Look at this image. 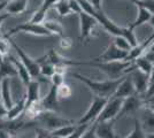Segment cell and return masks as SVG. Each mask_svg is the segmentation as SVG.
<instances>
[{"instance_id":"cell-1","label":"cell","mask_w":154,"mask_h":138,"mask_svg":"<svg viewBox=\"0 0 154 138\" xmlns=\"http://www.w3.org/2000/svg\"><path fill=\"white\" fill-rule=\"evenodd\" d=\"M71 76L74 78L78 79L79 82L84 83L85 85L90 89L91 91L96 94V97H103V98H112L115 93L119 84L122 82V78L119 79H107V81H96L90 77H86L82 74L72 72Z\"/></svg>"},{"instance_id":"cell-48","label":"cell","mask_w":154,"mask_h":138,"mask_svg":"<svg viewBox=\"0 0 154 138\" xmlns=\"http://www.w3.org/2000/svg\"><path fill=\"white\" fill-rule=\"evenodd\" d=\"M146 138H154V132H152V133H146Z\"/></svg>"},{"instance_id":"cell-50","label":"cell","mask_w":154,"mask_h":138,"mask_svg":"<svg viewBox=\"0 0 154 138\" xmlns=\"http://www.w3.org/2000/svg\"><path fill=\"white\" fill-rule=\"evenodd\" d=\"M148 108H149V107H148ZM151 109H152V111H153V112H154V107H153V108H151Z\"/></svg>"},{"instance_id":"cell-28","label":"cell","mask_w":154,"mask_h":138,"mask_svg":"<svg viewBox=\"0 0 154 138\" xmlns=\"http://www.w3.org/2000/svg\"><path fill=\"white\" fill-rule=\"evenodd\" d=\"M123 138H146V133H145L143 127H141L139 118H135V125H134L132 131L130 132L128 136H125Z\"/></svg>"},{"instance_id":"cell-4","label":"cell","mask_w":154,"mask_h":138,"mask_svg":"<svg viewBox=\"0 0 154 138\" xmlns=\"http://www.w3.org/2000/svg\"><path fill=\"white\" fill-rule=\"evenodd\" d=\"M108 101V98H103V97H94L92 100L89 109L84 114L82 118L77 122V124H91L93 122H96L97 118H99V115L103 112V107L106 106Z\"/></svg>"},{"instance_id":"cell-16","label":"cell","mask_w":154,"mask_h":138,"mask_svg":"<svg viewBox=\"0 0 154 138\" xmlns=\"http://www.w3.org/2000/svg\"><path fill=\"white\" fill-rule=\"evenodd\" d=\"M26 106L31 105L33 103H38V101L42 100V97H40V86H39L38 81L32 79L31 82L26 85Z\"/></svg>"},{"instance_id":"cell-22","label":"cell","mask_w":154,"mask_h":138,"mask_svg":"<svg viewBox=\"0 0 154 138\" xmlns=\"http://www.w3.org/2000/svg\"><path fill=\"white\" fill-rule=\"evenodd\" d=\"M28 1L29 0H11V1H8L6 6L7 13L17 15V14L26 12V7H28Z\"/></svg>"},{"instance_id":"cell-36","label":"cell","mask_w":154,"mask_h":138,"mask_svg":"<svg viewBox=\"0 0 154 138\" xmlns=\"http://www.w3.org/2000/svg\"><path fill=\"white\" fill-rule=\"evenodd\" d=\"M51 82H52V85H55V86L61 85L62 83H64V74L55 72L51 76Z\"/></svg>"},{"instance_id":"cell-11","label":"cell","mask_w":154,"mask_h":138,"mask_svg":"<svg viewBox=\"0 0 154 138\" xmlns=\"http://www.w3.org/2000/svg\"><path fill=\"white\" fill-rule=\"evenodd\" d=\"M130 78L132 81V83H134V86H135V90H136V93L138 94V96H140L144 98V96H145V93L147 91V86H148V78H149V76L147 75H145V74H143L141 72H139L138 69H134V70H131L130 72Z\"/></svg>"},{"instance_id":"cell-15","label":"cell","mask_w":154,"mask_h":138,"mask_svg":"<svg viewBox=\"0 0 154 138\" xmlns=\"http://www.w3.org/2000/svg\"><path fill=\"white\" fill-rule=\"evenodd\" d=\"M154 41V32L148 36L147 39H145L141 44H137V46L132 47L131 51L129 52L128 54V58H127V61H134L135 59L139 58L141 55H144L145 52L147 51V48L151 46V44Z\"/></svg>"},{"instance_id":"cell-30","label":"cell","mask_w":154,"mask_h":138,"mask_svg":"<svg viewBox=\"0 0 154 138\" xmlns=\"http://www.w3.org/2000/svg\"><path fill=\"white\" fill-rule=\"evenodd\" d=\"M46 14H47V11L44 9L43 7L40 6L33 13L32 15L31 20H30V23H36V24H43L44 23V21L46 20Z\"/></svg>"},{"instance_id":"cell-39","label":"cell","mask_w":154,"mask_h":138,"mask_svg":"<svg viewBox=\"0 0 154 138\" xmlns=\"http://www.w3.org/2000/svg\"><path fill=\"white\" fill-rule=\"evenodd\" d=\"M72 46V41L69 37H66V36H62L61 39H60V47L63 48V50H68Z\"/></svg>"},{"instance_id":"cell-2","label":"cell","mask_w":154,"mask_h":138,"mask_svg":"<svg viewBox=\"0 0 154 138\" xmlns=\"http://www.w3.org/2000/svg\"><path fill=\"white\" fill-rule=\"evenodd\" d=\"M82 66L96 67L105 72L109 79H119L123 75L134 70L135 66L132 61H113V62H96V61H82Z\"/></svg>"},{"instance_id":"cell-18","label":"cell","mask_w":154,"mask_h":138,"mask_svg":"<svg viewBox=\"0 0 154 138\" xmlns=\"http://www.w3.org/2000/svg\"><path fill=\"white\" fill-rule=\"evenodd\" d=\"M0 91H1V101L7 107V109L12 108L14 105L12 93H11V78H4L0 82Z\"/></svg>"},{"instance_id":"cell-37","label":"cell","mask_w":154,"mask_h":138,"mask_svg":"<svg viewBox=\"0 0 154 138\" xmlns=\"http://www.w3.org/2000/svg\"><path fill=\"white\" fill-rule=\"evenodd\" d=\"M96 127H97V122H93L91 123L90 127L85 130V132L83 133V136L81 138H98L96 133Z\"/></svg>"},{"instance_id":"cell-47","label":"cell","mask_w":154,"mask_h":138,"mask_svg":"<svg viewBox=\"0 0 154 138\" xmlns=\"http://www.w3.org/2000/svg\"><path fill=\"white\" fill-rule=\"evenodd\" d=\"M148 22H149V24L154 28V15H152V16H151V19H149V21H148Z\"/></svg>"},{"instance_id":"cell-7","label":"cell","mask_w":154,"mask_h":138,"mask_svg":"<svg viewBox=\"0 0 154 138\" xmlns=\"http://www.w3.org/2000/svg\"><path fill=\"white\" fill-rule=\"evenodd\" d=\"M17 32L30 33V35H35V36H51V33L47 31V29L43 24H36V23H30V22L15 26L13 29H11L8 32L5 33L4 36L6 38H9L11 36Z\"/></svg>"},{"instance_id":"cell-20","label":"cell","mask_w":154,"mask_h":138,"mask_svg":"<svg viewBox=\"0 0 154 138\" xmlns=\"http://www.w3.org/2000/svg\"><path fill=\"white\" fill-rule=\"evenodd\" d=\"M7 58L12 61V63L14 65V67L16 68L17 76L21 78L22 83L26 86L32 81V78H31V76H30V74H29V72L26 70V68L24 67V65H23V63H22L20 60L15 59V58H14V57H12V55H7Z\"/></svg>"},{"instance_id":"cell-25","label":"cell","mask_w":154,"mask_h":138,"mask_svg":"<svg viewBox=\"0 0 154 138\" xmlns=\"http://www.w3.org/2000/svg\"><path fill=\"white\" fill-rule=\"evenodd\" d=\"M37 62L39 63V66H40V75L51 78V76L55 72V66L47 60L46 55H44L43 58H39L37 60Z\"/></svg>"},{"instance_id":"cell-32","label":"cell","mask_w":154,"mask_h":138,"mask_svg":"<svg viewBox=\"0 0 154 138\" xmlns=\"http://www.w3.org/2000/svg\"><path fill=\"white\" fill-rule=\"evenodd\" d=\"M114 45L117 47V48H120V50H122V51H125V52H130L131 51V45L129 44V41L124 37L122 36H119V37H115L114 38Z\"/></svg>"},{"instance_id":"cell-9","label":"cell","mask_w":154,"mask_h":138,"mask_svg":"<svg viewBox=\"0 0 154 138\" xmlns=\"http://www.w3.org/2000/svg\"><path fill=\"white\" fill-rule=\"evenodd\" d=\"M144 105H145L144 98L138 96V94H135V96H131L129 98L123 99L122 107H121V111L119 113L117 118H121L123 116H125V115H128V114H135Z\"/></svg>"},{"instance_id":"cell-5","label":"cell","mask_w":154,"mask_h":138,"mask_svg":"<svg viewBox=\"0 0 154 138\" xmlns=\"http://www.w3.org/2000/svg\"><path fill=\"white\" fill-rule=\"evenodd\" d=\"M123 99L121 98H112L108 99L106 106L103 107V112L99 115V118H97L96 122H105V121H116L119 113L121 111L122 107Z\"/></svg>"},{"instance_id":"cell-13","label":"cell","mask_w":154,"mask_h":138,"mask_svg":"<svg viewBox=\"0 0 154 138\" xmlns=\"http://www.w3.org/2000/svg\"><path fill=\"white\" fill-rule=\"evenodd\" d=\"M135 94H137V93H136L135 86H134V83L130 78V76H124L122 82L117 86L115 93L113 94V97L114 98L125 99L131 97V96H135Z\"/></svg>"},{"instance_id":"cell-44","label":"cell","mask_w":154,"mask_h":138,"mask_svg":"<svg viewBox=\"0 0 154 138\" xmlns=\"http://www.w3.org/2000/svg\"><path fill=\"white\" fill-rule=\"evenodd\" d=\"M144 101H145V105H144L145 107H149V108H153L154 107V96L148 97V98H145Z\"/></svg>"},{"instance_id":"cell-24","label":"cell","mask_w":154,"mask_h":138,"mask_svg":"<svg viewBox=\"0 0 154 138\" xmlns=\"http://www.w3.org/2000/svg\"><path fill=\"white\" fill-rule=\"evenodd\" d=\"M152 15H153V14L149 13L147 9L141 8V7H138V15H137L136 20L129 26V28H130L131 30H134V29H136V28L143 26L144 23H146V22L149 21V19H151Z\"/></svg>"},{"instance_id":"cell-26","label":"cell","mask_w":154,"mask_h":138,"mask_svg":"<svg viewBox=\"0 0 154 138\" xmlns=\"http://www.w3.org/2000/svg\"><path fill=\"white\" fill-rule=\"evenodd\" d=\"M76 125H77L76 123H75V124L64 125V127H61V128H58V129H55V130L50 131V135H51L53 138H67L75 131Z\"/></svg>"},{"instance_id":"cell-14","label":"cell","mask_w":154,"mask_h":138,"mask_svg":"<svg viewBox=\"0 0 154 138\" xmlns=\"http://www.w3.org/2000/svg\"><path fill=\"white\" fill-rule=\"evenodd\" d=\"M114 123L115 121L97 122L96 133L98 138H119L114 131Z\"/></svg>"},{"instance_id":"cell-12","label":"cell","mask_w":154,"mask_h":138,"mask_svg":"<svg viewBox=\"0 0 154 138\" xmlns=\"http://www.w3.org/2000/svg\"><path fill=\"white\" fill-rule=\"evenodd\" d=\"M57 89H58V86L52 85L48 93L40 100V104L43 106L44 111H46V112H59V98Z\"/></svg>"},{"instance_id":"cell-41","label":"cell","mask_w":154,"mask_h":138,"mask_svg":"<svg viewBox=\"0 0 154 138\" xmlns=\"http://www.w3.org/2000/svg\"><path fill=\"white\" fill-rule=\"evenodd\" d=\"M59 0H43V4H42V7L46 9L47 12L51 9V7H53L57 2H58Z\"/></svg>"},{"instance_id":"cell-42","label":"cell","mask_w":154,"mask_h":138,"mask_svg":"<svg viewBox=\"0 0 154 138\" xmlns=\"http://www.w3.org/2000/svg\"><path fill=\"white\" fill-rule=\"evenodd\" d=\"M7 113H8V109L7 107L4 105V103L0 100V120H4V118H7Z\"/></svg>"},{"instance_id":"cell-27","label":"cell","mask_w":154,"mask_h":138,"mask_svg":"<svg viewBox=\"0 0 154 138\" xmlns=\"http://www.w3.org/2000/svg\"><path fill=\"white\" fill-rule=\"evenodd\" d=\"M43 26H45L46 29H47V31L52 35H55V36H60V37H62L64 35V30H63V26L62 24L60 23V22H57V21H47L45 20L44 21V23H43Z\"/></svg>"},{"instance_id":"cell-43","label":"cell","mask_w":154,"mask_h":138,"mask_svg":"<svg viewBox=\"0 0 154 138\" xmlns=\"http://www.w3.org/2000/svg\"><path fill=\"white\" fill-rule=\"evenodd\" d=\"M88 1L90 2L91 5H92V7H93L94 9H97V11L103 9V8H101V1H103V0H88Z\"/></svg>"},{"instance_id":"cell-45","label":"cell","mask_w":154,"mask_h":138,"mask_svg":"<svg viewBox=\"0 0 154 138\" xmlns=\"http://www.w3.org/2000/svg\"><path fill=\"white\" fill-rule=\"evenodd\" d=\"M9 15H11V14H8V13H6V14H0V26H1V24H2V22H4V21L9 17Z\"/></svg>"},{"instance_id":"cell-40","label":"cell","mask_w":154,"mask_h":138,"mask_svg":"<svg viewBox=\"0 0 154 138\" xmlns=\"http://www.w3.org/2000/svg\"><path fill=\"white\" fill-rule=\"evenodd\" d=\"M144 57H145L147 60H149V61H151V62L154 65V41L151 44V46L147 48V51L145 52Z\"/></svg>"},{"instance_id":"cell-17","label":"cell","mask_w":154,"mask_h":138,"mask_svg":"<svg viewBox=\"0 0 154 138\" xmlns=\"http://www.w3.org/2000/svg\"><path fill=\"white\" fill-rule=\"evenodd\" d=\"M139 121H140V124L145 133L154 132V112L151 108H148V107L143 108L141 118H139Z\"/></svg>"},{"instance_id":"cell-38","label":"cell","mask_w":154,"mask_h":138,"mask_svg":"<svg viewBox=\"0 0 154 138\" xmlns=\"http://www.w3.org/2000/svg\"><path fill=\"white\" fill-rule=\"evenodd\" d=\"M69 7H70L71 13L77 14V15L83 12V11H82V8H81V5L78 4V1H77V0H69Z\"/></svg>"},{"instance_id":"cell-19","label":"cell","mask_w":154,"mask_h":138,"mask_svg":"<svg viewBox=\"0 0 154 138\" xmlns=\"http://www.w3.org/2000/svg\"><path fill=\"white\" fill-rule=\"evenodd\" d=\"M26 94H24V96H22V98L20 99L16 104H14L12 106V108L8 109L6 120L12 121V120H16L20 116H22L24 114V111H26Z\"/></svg>"},{"instance_id":"cell-31","label":"cell","mask_w":154,"mask_h":138,"mask_svg":"<svg viewBox=\"0 0 154 138\" xmlns=\"http://www.w3.org/2000/svg\"><path fill=\"white\" fill-rule=\"evenodd\" d=\"M57 92H58V98L59 100L60 99H68L71 97V94H72V90H71V87L69 84H67L66 82L62 83L61 85L58 86V89H57Z\"/></svg>"},{"instance_id":"cell-33","label":"cell","mask_w":154,"mask_h":138,"mask_svg":"<svg viewBox=\"0 0 154 138\" xmlns=\"http://www.w3.org/2000/svg\"><path fill=\"white\" fill-rule=\"evenodd\" d=\"M130 1H132L134 4H136L137 7H141V8L147 9L149 13L154 15V0H146V1H135V0H130Z\"/></svg>"},{"instance_id":"cell-8","label":"cell","mask_w":154,"mask_h":138,"mask_svg":"<svg viewBox=\"0 0 154 138\" xmlns=\"http://www.w3.org/2000/svg\"><path fill=\"white\" fill-rule=\"evenodd\" d=\"M128 52L122 51L120 48H117L114 43L109 44L107 50L100 54L99 57H97L96 59H93L92 61H96V62H113V61H127L128 58Z\"/></svg>"},{"instance_id":"cell-49","label":"cell","mask_w":154,"mask_h":138,"mask_svg":"<svg viewBox=\"0 0 154 138\" xmlns=\"http://www.w3.org/2000/svg\"><path fill=\"white\" fill-rule=\"evenodd\" d=\"M135 1H146V0H135Z\"/></svg>"},{"instance_id":"cell-23","label":"cell","mask_w":154,"mask_h":138,"mask_svg":"<svg viewBox=\"0 0 154 138\" xmlns=\"http://www.w3.org/2000/svg\"><path fill=\"white\" fill-rule=\"evenodd\" d=\"M132 63H134L136 69H138L139 72H141L143 74H145V75H147V76L151 75L152 70L154 69V65L149 60L146 59L144 55H141L139 58L135 59L132 61Z\"/></svg>"},{"instance_id":"cell-3","label":"cell","mask_w":154,"mask_h":138,"mask_svg":"<svg viewBox=\"0 0 154 138\" xmlns=\"http://www.w3.org/2000/svg\"><path fill=\"white\" fill-rule=\"evenodd\" d=\"M37 120L44 124V129L47 130V131L55 130V129L64 127V125L75 124V122L72 120L61 118V116L58 115V113L46 112V111H44V112L42 113L38 118H37Z\"/></svg>"},{"instance_id":"cell-29","label":"cell","mask_w":154,"mask_h":138,"mask_svg":"<svg viewBox=\"0 0 154 138\" xmlns=\"http://www.w3.org/2000/svg\"><path fill=\"white\" fill-rule=\"evenodd\" d=\"M54 8L60 16H67L71 14L70 7H69V0H59L58 2L54 5Z\"/></svg>"},{"instance_id":"cell-21","label":"cell","mask_w":154,"mask_h":138,"mask_svg":"<svg viewBox=\"0 0 154 138\" xmlns=\"http://www.w3.org/2000/svg\"><path fill=\"white\" fill-rule=\"evenodd\" d=\"M14 76H17L16 68L14 67L12 61L8 59L7 57H5L4 60L0 62V81L4 78L14 77Z\"/></svg>"},{"instance_id":"cell-46","label":"cell","mask_w":154,"mask_h":138,"mask_svg":"<svg viewBox=\"0 0 154 138\" xmlns=\"http://www.w3.org/2000/svg\"><path fill=\"white\" fill-rule=\"evenodd\" d=\"M7 4H8V1H1V2H0V12L4 11V9H6Z\"/></svg>"},{"instance_id":"cell-10","label":"cell","mask_w":154,"mask_h":138,"mask_svg":"<svg viewBox=\"0 0 154 138\" xmlns=\"http://www.w3.org/2000/svg\"><path fill=\"white\" fill-rule=\"evenodd\" d=\"M78 19H79V26H81V35H79V39L85 40L90 37L94 28H96L99 23L98 21L91 16L90 14L82 12V13L78 14Z\"/></svg>"},{"instance_id":"cell-6","label":"cell","mask_w":154,"mask_h":138,"mask_svg":"<svg viewBox=\"0 0 154 138\" xmlns=\"http://www.w3.org/2000/svg\"><path fill=\"white\" fill-rule=\"evenodd\" d=\"M11 40V39H9ZM11 45L14 47V50L16 51V53H17V55H19V59L20 61L24 65V67L26 68V70L29 72V74H30V76H31L32 79L37 78V77H39L40 76V66H39V63L37 62V60H33L31 59L28 54H26L21 47H20L16 43H14V41H12L11 40Z\"/></svg>"},{"instance_id":"cell-35","label":"cell","mask_w":154,"mask_h":138,"mask_svg":"<svg viewBox=\"0 0 154 138\" xmlns=\"http://www.w3.org/2000/svg\"><path fill=\"white\" fill-rule=\"evenodd\" d=\"M154 96V69L152 70L151 75H149V78H148V86H147V91L144 96V99L148 98V97H152Z\"/></svg>"},{"instance_id":"cell-34","label":"cell","mask_w":154,"mask_h":138,"mask_svg":"<svg viewBox=\"0 0 154 138\" xmlns=\"http://www.w3.org/2000/svg\"><path fill=\"white\" fill-rule=\"evenodd\" d=\"M89 127H90V124H77L75 131L72 132L70 136L67 138H81L82 136H83L84 132H85V130H86Z\"/></svg>"}]
</instances>
